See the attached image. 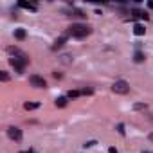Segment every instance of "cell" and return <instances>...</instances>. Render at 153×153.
Instances as JSON below:
<instances>
[{"label": "cell", "mask_w": 153, "mask_h": 153, "mask_svg": "<svg viewBox=\"0 0 153 153\" xmlns=\"http://www.w3.org/2000/svg\"><path fill=\"white\" fill-rule=\"evenodd\" d=\"M90 33H92V29H90L88 25H85V24H72V25L68 27V34L74 36V38H85V36H88Z\"/></svg>", "instance_id": "cell-1"}, {"label": "cell", "mask_w": 153, "mask_h": 153, "mask_svg": "<svg viewBox=\"0 0 153 153\" xmlns=\"http://www.w3.org/2000/svg\"><path fill=\"white\" fill-rule=\"evenodd\" d=\"M7 52L11 54V58H15V59H20V61H24L25 65L29 63V56H27L25 52H22L18 47H13V45H9V47H7Z\"/></svg>", "instance_id": "cell-2"}, {"label": "cell", "mask_w": 153, "mask_h": 153, "mask_svg": "<svg viewBox=\"0 0 153 153\" xmlns=\"http://www.w3.org/2000/svg\"><path fill=\"white\" fill-rule=\"evenodd\" d=\"M112 92H115V94H128L130 92V85L124 81V79H119V81H115L114 85H112Z\"/></svg>", "instance_id": "cell-3"}, {"label": "cell", "mask_w": 153, "mask_h": 153, "mask_svg": "<svg viewBox=\"0 0 153 153\" xmlns=\"http://www.w3.org/2000/svg\"><path fill=\"white\" fill-rule=\"evenodd\" d=\"M29 81H31V85H33L34 88H45V87H47V81H45L43 78H40V76H36V74L31 76Z\"/></svg>", "instance_id": "cell-4"}, {"label": "cell", "mask_w": 153, "mask_h": 153, "mask_svg": "<svg viewBox=\"0 0 153 153\" xmlns=\"http://www.w3.org/2000/svg\"><path fill=\"white\" fill-rule=\"evenodd\" d=\"M7 137L13 139V140H20L22 139V130L16 128V126H9L7 128Z\"/></svg>", "instance_id": "cell-5"}, {"label": "cell", "mask_w": 153, "mask_h": 153, "mask_svg": "<svg viewBox=\"0 0 153 153\" xmlns=\"http://www.w3.org/2000/svg\"><path fill=\"white\" fill-rule=\"evenodd\" d=\"M9 63L15 67V70H16V72H24V67H25V63H24V61L15 59V58H9Z\"/></svg>", "instance_id": "cell-6"}, {"label": "cell", "mask_w": 153, "mask_h": 153, "mask_svg": "<svg viewBox=\"0 0 153 153\" xmlns=\"http://www.w3.org/2000/svg\"><path fill=\"white\" fill-rule=\"evenodd\" d=\"M144 33H146V29H144L142 24H135L133 25V34L135 36H144Z\"/></svg>", "instance_id": "cell-7"}, {"label": "cell", "mask_w": 153, "mask_h": 153, "mask_svg": "<svg viewBox=\"0 0 153 153\" xmlns=\"http://www.w3.org/2000/svg\"><path fill=\"white\" fill-rule=\"evenodd\" d=\"M65 42H67V34H63V36H59V38H58V40L54 42V45H52V49H54V51H58L59 47H63V45H65Z\"/></svg>", "instance_id": "cell-8"}, {"label": "cell", "mask_w": 153, "mask_h": 153, "mask_svg": "<svg viewBox=\"0 0 153 153\" xmlns=\"http://www.w3.org/2000/svg\"><path fill=\"white\" fill-rule=\"evenodd\" d=\"M18 7H22V9H27V11H36V9H38L34 4H29V2H18Z\"/></svg>", "instance_id": "cell-9"}, {"label": "cell", "mask_w": 153, "mask_h": 153, "mask_svg": "<svg viewBox=\"0 0 153 153\" xmlns=\"http://www.w3.org/2000/svg\"><path fill=\"white\" fill-rule=\"evenodd\" d=\"M25 36H27L25 29H15V38L16 40H25Z\"/></svg>", "instance_id": "cell-10"}, {"label": "cell", "mask_w": 153, "mask_h": 153, "mask_svg": "<svg viewBox=\"0 0 153 153\" xmlns=\"http://www.w3.org/2000/svg\"><path fill=\"white\" fill-rule=\"evenodd\" d=\"M58 59H59L63 65H70V63H72V56H70V54H61Z\"/></svg>", "instance_id": "cell-11"}, {"label": "cell", "mask_w": 153, "mask_h": 153, "mask_svg": "<svg viewBox=\"0 0 153 153\" xmlns=\"http://www.w3.org/2000/svg\"><path fill=\"white\" fill-rule=\"evenodd\" d=\"M68 16H74V18H87V15H85L83 11H79V9H72Z\"/></svg>", "instance_id": "cell-12"}, {"label": "cell", "mask_w": 153, "mask_h": 153, "mask_svg": "<svg viewBox=\"0 0 153 153\" xmlns=\"http://www.w3.org/2000/svg\"><path fill=\"white\" fill-rule=\"evenodd\" d=\"M56 106L58 108H65L67 106V97H58L56 99Z\"/></svg>", "instance_id": "cell-13"}, {"label": "cell", "mask_w": 153, "mask_h": 153, "mask_svg": "<svg viewBox=\"0 0 153 153\" xmlns=\"http://www.w3.org/2000/svg\"><path fill=\"white\" fill-rule=\"evenodd\" d=\"M38 106H40V103H29V101L24 105V108H25V110H36Z\"/></svg>", "instance_id": "cell-14"}, {"label": "cell", "mask_w": 153, "mask_h": 153, "mask_svg": "<svg viewBox=\"0 0 153 153\" xmlns=\"http://www.w3.org/2000/svg\"><path fill=\"white\" fill-rule=\"evenodd\" d=\"M133 59H135V63H142V61H144V54H142L140 51H137V52H135V58H133Z\"/></svg>", "instance_id": "cell-15"}, {"label": "cell", "mask_w": 153, "mask_h": 153, "mask_svg": "<svg viewBox=\"0 0 153 153\" xmlns=\"http://www.w3.org/2000/svg\"><path fill=\"white\" fill-rule=\"evenodd\" d=\"M133 18H144V20H146V18H148V15H146V13H142V11H137V9H135V11H133Z\"/></svg>", "instance_id": "cell-16"}, {"label": "cell", "mask_w": 153, "mask_h": 153, "mask_svg": "<svg viewBox=\"0 0 153 153\" xmlns=\"http://www.w3.org/2000/svg\"><path fill=\"white\" fill-rule=\"evenodd\" d=\"M78 96H81V92H78V90H70L68 92V97L72 99V97H78Z\"/></svg>", "instance_id": "cell-17"}, {"label": "cell", "mask_w": 153, "mask_h": 153, "mask_svg": "<svg viewBox=\"0 0 153 153\" xmlns=\"http://www.w3.org/2000/svg\"><path fill=\"white\" fill-rule=\"evenodd\" d=\"M144 108H146L144 103H137V105H133V110H144Z\"/></svg>", "instance_id": "cell-18"}, {"label": "cell", "mask_w": 153, "mask_h": 153, "mask_svg": "<svg viewBox=\"0 0 153 153\" xmlns=\"http://www.w3.org/2000/svg\"><path fill=\"white\" fill-rule=\"evenodd\" d=\"M0 79H2V81H9V76H7V72H0Z\"/></svg>", "instance_id": "cell-19"}, {"label": "cell", "mask_w": 153, "mask_h": 153, "mask_svg": "<svg viewBox=\"0 0 153 153\" xmlns=\"http://www.w3.org/2000/svg\"><path fill=\"white\" fill-rule=\"evenodd\" d=\"M117 131H119L121 135H124V124H117Z\"/></svg>", "instance_id": "cell-20"}, {"label": "cell", "mask_w": 153, "mask_h": 153, "mask_svg": "<svg viewBox=\"0 0 153 153\" xmlns=\"http://www.w3.org/2000/svg\"><path fill=\"white\" fill-rule=\"evenodd\" d=\"M94 144H97V142H96V140H88V142H85L83 146H85V148H92Z\"/></svg>", "instance_id": "cell-21"}, {"label": "cell", "mask_w": 153, "mask_h": 153, "mask_svg": "<svg viewBox=\"0 0 153 153\" xmlns=\"http://www.w3.org/2000/svg\"><path fill=\"white\" fill-rule=\"evenodd\" d=\"M81 94H85V96L87 94H92V88H85V90H81Z\"/></svg>", "instance_id": "cell-22"}, {"label": "cell", "mask_w": 153, "mask_h": 153, "mask_svg": "<svg viewBox=\"0 0 153 153\" xmlns=\"http://www.w3.org/2000/svg\"><path fill=\"white\" fill-rule=\"evenodd\" d=\"M108 153H119V151H117V149H115V148L112 146V148H108Z\"/></svg>", "instance_id": "cell-23"}, {"label": "cell", "mask_w": 153, "mask_h": 153, "mask_svg": "<svg viewBox=\"0 0 153 153\" xmlns=\"http://www.w3.org/2000/svg\"><path fill=\"white\" fill-rule=\"evenodd\" d=\"M149 140H151V142H153V133H149Z\"/></svg>", "instance_id": "cell-24"}, {"label": "cell", "mask_w": 153, "mask_h": 153, "mask_svg": "<svg viewBox=\"0 0 153 153\" xmlns=\"http://www.w3.org/2000/svg\"><path fill=\"white\" fill-rule=\"evenodd\" d=\"M148 6H149V7H151V9H153V2H149V4H148Z\"/></svg>", "instance_id": "cell-25"}, {"label": "cell", "mask_w": 153, "mask_h": 153, "mask_svg": "<svg viewBox=\"0 0 153 153\" xmlns=\"http://www.w3.org/2000/svg\"><path fill=\"white\" fill-rule=\"evenodd\" d=\"M142 153H149V151H142Z\"/></svg>", "instance_id": "cell-26"}]
</instances>
